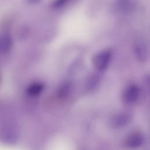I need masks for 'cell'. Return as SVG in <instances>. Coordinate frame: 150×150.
Masks as SVG:
<instances>
[{
	"instance_id": "obj_11",
	"label": "cell",
	"mask_w": 150,
	"mask_h": 150,
	"mask_svg": "<svg viewBox=\"0 0 150 150\" xmlns=\"http://www.w3.org/2000/svg\"><path fill=\"white\" fill-rule=\"evenodd\" d=\"M69 0H54L53 4L54 8H58L66 4Z\"/></svg>"
},
{
	"instance_id": "obj_3",
	"label": "cell",
	"mask_w": 150,
	"mask_h": 150,
	"mask_svg": "<svg viewBox=\"0 0 150 150\" xmlns=\"http://www.w3.org/2000/svg\"><path fill=\"white\" fill-rule=\"evenodd\" d=\"M144 141V137L139 132H133L129 134L124 141L125 146L129 149H135L141 146Z\"/></svg>"
},
{
	"instance_id": "obj_5",
	"label": "cell",
	"mask_w": 150,
	"mask_h": 150,
	"mask_svg": "<svg viewBox=\"0 0 150 150\" xmlns=\"http://www.w3.org/2000/svg\"><path fill=\"white\" fill-rule=\"evenodd\" d=\"M131 120V115L127 112H120L113 116L112 125L117 128H121L127 125Z\"/></svg>"
},
{
	"instance_id": "obj_8",
	"label": "cell",
	"mask_w": 150,
	"mask_h": 150,
	"mask_svg": "<svg viewBox=\"0 0 150 150\" xmlns=\"http://www.w3.org/2000/svg\"><path fill=\"white\" fill-rule=\"evenodd\" d=\"M119 7L121 10L127 12L132 11L134 7V4L132 0H120Z\"/></svg>"
},
{
	"instance_id": "obj_4",
	"label": "cell",
	"mask_w": 150,
	"mask_h": 150,
	"mask_svg": "<svg viewBox=\"0 0 150 150\" xmlns=\"http://www.w3.org/2000/svg\"><path fill=\"white\" fill-rule=\"evenodd\" d=\"M135 57L139 62H145L148 57V51L145 45L141 41H137L133 47Z\"/></svg>"
},
{
	"instance_id": "obj_6",
	"label": "cell",
	"mask_w": 150,
	"mask_h": 150,
	"mask_svg": "<svg viewBox=\"0 0 150 150\" xmlns=\"http://www.w3.org/2000/svg\"><path fill=\"white\" fill-rule=\"evenodd\" d=\"M13 41L11 37L7 34L0 35V53H8L12 47Z\"/></svg>"
},
{
	"instance_id": "obj_12",
	"label": "cell",
	"mask_w": 150,
	"mask_h": 150,
	"mask_svg": "<svg viewBox=\"0 0 150 150\" xmlns=\"http://www.w3.org/2000/svg\"><path fill=\"white\" fill-rule=\"evenodd\" d=\"M40 0H27V1L30 4H35L38 3Z\"/></svg>"
},
{
	"instance_id": "obj_1",
	"label": "cell",
	"mask_w": 150,
	"mask_h": 150,
	"mask_svg": "<svg viewBox=\"0 0 150 150\" xmlns=\"http://www.w3.org/2000/svg\"><path fill=\"white\" fill-rule=\"evenodd\" d=\"M112 56L110 49H105L97 53L93 58V64L98 72L104 71L108 67Z\"/></svg>"
},
{
	"instance_id": "obj_10",
	"label": "cell",
	"mask_w": 150,
	"mask_h": 150,
	"mask_svg": "<svg viewBox=\"0 0 150 150\" xmlns=\"http://www.w3.org/2000/svg\"><path fill=\"white\" fill-rule=\"evenodd\" d=\"M70 86L69 83H66L63 84L59 90L58 96H59L60 98L65 97L67 95L69 91H70Z\"/></svg>"
},
{
	"instance_id": "obj_2",
	"label": "cell",
	"mask_w": 150,
	"mask_h": 150,
	"mask_svg": "<svg viewBox=\"0 0 150 150\" xmlns=\"http://www.w3.org/2000/svg\"><path fill=\"white\" fill-rule=\"evenodd\" d=\"M139 96V88L136 84L128 86L124 90L122 94V100L125 104H134Z\"/></svg>"
},
{
	"instance_id": "obj_7",
	"label": "cell",
	"mask_w": 150,
	"mask_h": 150,
	"mask_svg": "<svg viewBox=\"0 0 150 150\" xmlns=\"http://www.w3.org/2000/svg\"><path fill=\"white\" fill-rule=\"evenodd\" d=\"M43 87L44 86L42 83H35L31 84L29 87L28 89V93L31 96H36L40 94L43 89Z\"/></svg>"
},
{
	"instance_id": "obj_9",
	"label": "cell",
	"mask_w": 150,
	"mask_h": 150,
	"mask_svg": "<svg viewBox=\"0 0 150 150\" xmlns=\"http://www.w3.org/2000/svg\"><path fill=\"white\" fill-rule=\"evenodd\" d=\"M100 81V76L96 74L92 75L87 81V88L88 90L94 89L99 84Z\"/></svg>"
}]
</instances>
